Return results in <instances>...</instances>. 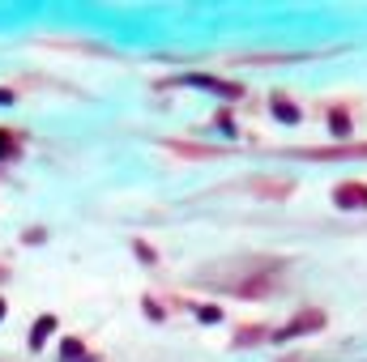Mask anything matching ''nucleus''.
<instances>
[{"label": "nucleus", "instance_id": "nucleus-1", "mask_svg": "<svg viewBox=\"0 0 367 362\" xmlns=\"http://www.w3.org/2000/svg\"><path fill=\"white\" fill-rule=\"evenodd\" d=\"M333 204H338V209H367V183H342V188H333Z\"/></svg>", "mask_w": 367, "mask_h": 362}, {"label": "nucleus", "instance_id": "nucleus-2", "mask_svg": "<svg viewBox=\"0 0 367 362\" xmlns=\"http://www.w3.org/2000/svg\"><path fill=\"white\" fill-rule=\"evenodd\" d=\"M321 324H325V312H307V316L291 320V324H286L282 333H274V337H278V341H282V337H299V333H307V328H321Z\"/></svg>", "mask_w": 367, "mask_h": 362}, {"label": "nucleus", "instance_id": "nucleus-3", "mask_svg": "<svg viewBox=\"0 0 367 362\" xmlns=\"http://www.w3.org/2000/svg\"><path fill=\"white\" fill-rule=\"evenodd\" d=\"M192 85H201V90H214V94H222V98H239V85H227V81H214V77H188Z\"/></svg>", "mask_w": 367, "mask_h": 362}, {"label": "nucleus", "instance_id": "nucleus-4", "mask_svg": "<svg viewBox=\"0 0 367 362\" xmlns=\"http://www.w3.org/2000/svg\"><path fill=\"white\" fill-rule=\"evenodd\" d=\"M346 153H367V145H354V149H307V158H346Z\"/></svg>", "mask_w": 367, "mask_h": 362}, {"label": "nucleus", "instance_id": "nucleus-5", "mask_svg": "<svg viewBox=\"0 0 367 362\" xmlns=\"http://www.w3.org/2000/svg\"><path fill=\"white\" fill-rule=\"evenodd\" d=\"M274 116L286 120V124H299V107H291L286 98H274Z\"/></svg>", "mask_w": 367, "mask_h": 362}, {"label": "nucleus", "instance_id": "nucleus-6", "mask_svg": "<svg viewBox=\"0 0 367 362\" xmlns=\"http://www.w3.org/2000/svg\"><path fill=\"white\" fill-rule=\"evenodd\" d=\"M51 328H56V320H51V316H43V320H39V324H34V333H30V345H34V349H39V345H43V341H47V333H51Z\"/></svg>", "mask_w": 367, "mask_h": 362}, {"label": "nucleus", "instance_id": "nucleus-7", "mask_svg": "<svg viewBox=\"0 0 367 362\" xmlns=\"http://www.w3.org/2000/svg\"><path fill=\"white\" fill-rule=\"evenodd\" d=\"M329 128H333V137H346V132H350V120H346L342 111H333V120H329Z\"/></svg>", "mask_w": 367, "mask_h": 362}, {"label": "nucleus", "instance_id": "nucleus-8", "mask_svg": "<svg viewBox=\"0 0 367 362\" xmlns=\"http://www.w3.org/2000/svg\"><path fill=\"white\" fill-rule=\"evenodd\" d=\"M196 316H201L205 324H214V320H218V307H201V312H196Z\"/></svg>", "mask_w": 367, "mask_h": 362}, {"label": "nucleus", "instance_id": "nucleus-9", "mask_svg": "<svg viewBox=\"0 0 367 362\" xmlns=\"http://www.w3.org/2000/svg\"><path fill=\"white\" fill-rule=\"evenodd\" d=\"M9 149H13V141H9V132H0V158H9Z\"/></svg>", "mask_w": 367, "mask_h": 362}, {"label": "nucleus", "instance_id": "nucleus-10", "mask_svg": "<svg viewBox=\"0 0 367 362\" xmlns=\"http://www.w3.org/2000/svg\"><path fill=\"white\" fill-rule=\"evenodd\" d=\"M0 316H5V298H0Z\"/></svg>", "mask_w": 367, "mask_h": 362}]
</instances>
